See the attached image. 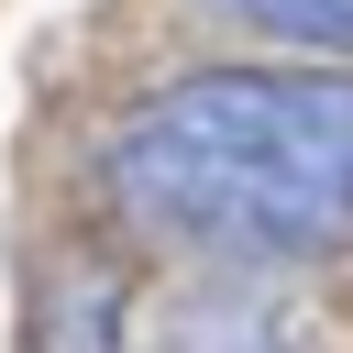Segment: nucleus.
I'll list each match as a JSON object with an SVG mask.
<instances>
[{
    "mask_svg": "<svg viewBox=\"0 0 353 353\" xmlns=\"http://www.w3.org/2000/svg\"><path fill=\"white\" fill-rule=\"evenodd\" d=\"M232 22L276 33V44H320V55H353V0H221Z\"/></svg>",
    "mask_w": 353,
    "mask_h": 353,
    "instance_id": "7ed1b4c3",
    "label": "nucleus"
},
{
    "mask_svg": "<svg viewBox=\"0 0 353 353\" xmlns=\"http://www.w3.org/2000/svg\"><path fill=\"white\" fill-rule=\"evenodd\" d=\"M110 188L199 254H331L353 243V77H176L110 132Z\"/></svg>",
    "mask_w": 353,
    "mask_h": 353,
    "instance_id": "f257e3e1",
    "label": "nucleus"
},
{
    "mask_svg": "<svg viewBox=\"0 0 353 353\" xmlns=\"http://www.w3.org/2000/svg\"><path fill=\"white\" fill-rule=\"evenodd\" d=\"M33 353H121V287L110 276H55Z\"/></svg>",
    "mask_w": 353,
    "mask_h": 353,
    "instance_id": "f03ea898",
    "label": "nucleus"
}]
</instances>
